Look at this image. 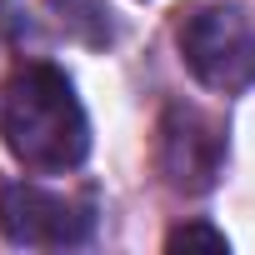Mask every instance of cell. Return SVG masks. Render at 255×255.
I'll return each instance as SVG.
<instances>
[{
  "instance_id": "cell-1",
  "label": "cell",
  "mask_w": 255,
  "mask_h": 255,
  "mask_svg": "<svg viewBox=\"0 0 255 255\" xmlns=\"http://www.w3.org/2000/svg\"><path fill=\"white\" fill-rule=\"evenodd\" d=\"M0 135L25 170H75L90 150V125L65 70L20 65L0 95Z\"/></svg>"
},
{
  "instance_id": "cell-2",
  "label": "cell",
  "mask_w": 255,
  "mask_h": 255,
  "mask_svg": "<svg viewBox=\"0 0 255 255\" xmlns=\"http://www.w3.org/2000/svg\"><path fill=\"white\" fill-rule=\"evenodd\" d=\"M180 55L210 90L255 85V25L240 5H200L180 20Z\"/></svg>"
},
{
  "instance_id": "cell-3",
  "label": "cell",
  "mask_w": 255,
  "mask_h": 255,
  "mask_svg": "<svg viewBox=\"0 0 255 255\" xmlns=\"http://www.w3.org/2000/svg\"><path fill=\"white\" fill-rule=\"evenodd\" d=\"M95 230V205L80 195H60L30 180L0 185V235L30 250H65L85 245Z\"/></svg>"
},
{
  "instance_id": "cell-4",
  "label": "cell",
  "mask_w": 255,
  "mask_h": 255,
  "mask_svg": "<svg viewBox=\"0 0 255 255\" xmlns=\"http://www.w3.org/2000/svg\"><path fill=\"white\" fill-rule=\"evenodd\" d=\"M155 165L170 190L205 195L225 170V130L195 105H170L155 130Z\"/></svg>"
},
{
  "instance_id": "cell-5",
  "label": "cell",
  "mask_w": 255,
  "mask_h": 255,
  "mask_svg": "<svg viewBox=\"0 0 255 255\" xmlns=\"http://www.w3.org/2000/svg\"><path fill=\"white\" fill-rule=\"evenodd\" d=\"M45 10L55 15V25L65 35H75L80 45H110L115 40V20L105 0H45Z\"/></svg>"
},
{
  "instance_id": "cell-6",
  "label": "cell",
  "mask_w": 255,
  "mask_h": 255,
  "mask_svg": "<svg viewBox=\"0 0 255 255\" xmlns=\"http://www.w3.org/2000/svg\"><path fill=\"white\" fill-rule=\"evenodd\" d=\"M165 245H170V250H210V255L230 250L225 230H215V225H205V220H190V225L170 230V240H165Z\"/></svg>"
}]
</instances>
